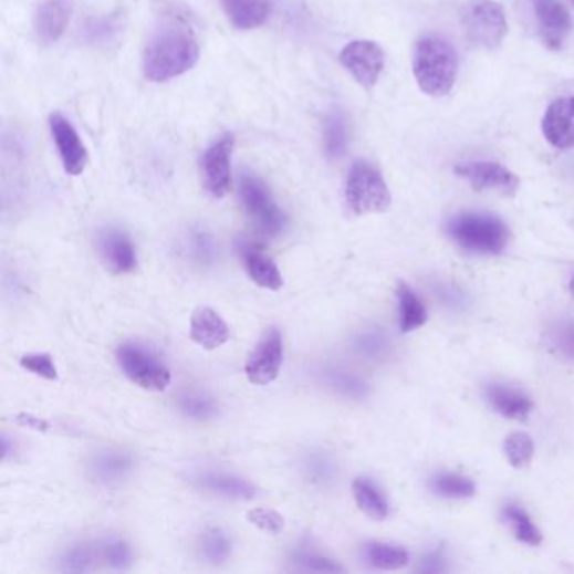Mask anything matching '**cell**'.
I'll return each instance as SVG.
<instances>
[{"mask_svg": "<svg viewBox=\"0 0 574 574\" xmlns=\"http://www.w3.org/2000/svg\"><path fill=\"white\" fill-rule=\"evenodd\" d=\"M354 499L364 514L369 515L371 519L383 521L388 518V502H386L383 493L377 490V487L367 479H357L353 486Z\"/></svg>", "mask_w": 574, "mask_h": 574, "instance_id": "24", "label": "cell"}, {"mask_svg": "<svg viewBox=\"0 0 574 574\" xmlns=\"http://www.w3.org/2000/svg\"><path fill=\"white\" fill-rule=\"evenodd\" d=\"M195 483L205 492L215 493V495L225 497V499H234V501H250V499L257 497V487L253 483L241 479V477L229 476V473H198Z\"/></svg>", "mask_w": 574, "mask_h": 574, "instance_id": "16", "label": "cell"}, {"mask_svg": "<svg viewBox=\"0 0 574 574\" xmlns=\"http://www.w3.org/2000/svg\"><path fill=\"white\" fill-rule=\"evenodd\" d=\"M573 4H574V0H573Z\"/></svg>", "mask_w": 574, "mask_h": 574, "instance_id": "45", "label": "cell"}, {"mask_svg": "<svg viewBox=\"0 0 574 574\" xmlns=\"http://www.w3.org/2000/svg\"><path fill=\"white\" fill-rule=\"evenodd\" d=\"M179 408L184 415L192 419H199V421H206L218 413L215 399L202 395V393H186V395L180 396Z\"/></svg>", "mask_w": 574, "mask_h": 574, "instance_id": "30", "label": "cell"}, {"mask_svg": "<svg viewBox=\"0 0 574 574\" xmlns=\"http://www.w3.org/2000/svg\"><path fill=\"white\" fill-rule=\"evenodd\" d=\"M398 302L399 328H401L403 334H409V332L425 325L428 319L427 309L406 283H399L398 285Z\"/></svg>", "mask_w": 574, "mask_h": 574, "instance_id": "23", "label": "cell"}, {"mask_svg": "<svg viewBox=\"0 0 574 574\" xmlns=\"http://www.w3.org/2000/svg\"><path fill=\"white\" fill-rule=\"evenodd\" d=\"M505 455L509 462L515 469H525L531 463L532 455H534V441L528 434H512L505 440Z\"/></svg>", "mask_w": 574, "mask_h": 574, "instance_id": "31", "label": "cell"}, {"mask_svg": "<svg viewBox=\"0 0 574 574\" xmlns=\"http://www.w3.org/2000/svg\"><path fill=\"white\" fill-rule=\"evenodd\" d=\"M299 563L302 564L305 570L311 571H324V573H342V571H344V567L338 566L334 561L315 556V554H305V556L300 557Z\"/></svg>", "mask_w": 574, "mask_h": 574, "instance_id": "41", "label": "cell"}, {"mask_svg": "<svg viewBox=\"0 0 574 574\" xmlns=\"http://www.w3.org/2000/svg\"><path fill=\"white\" fill-rule=\"evenodd\" d=\"M305 473L314 483L331 482L334 479L335 469L331 460L322 455H312L305 460Z\"/></svg>", "mask_w": 574, "mask_h": 574, "instance_id": "37", "label": "cell"}, {"mask_svg": "<svg viewBox=\"0 0 574 574\" xmlns=\"http://www.w3.org/2000/svg\"><path fill=\"white\" fill-rule=\"evenodd\" d=\"M327 385L341 395L351 396V398H361L366 395V385L363 380L346 371H327Z\"/></svg>", "mask_w": 574, "mask_h": 574, "instance_id": "33", "label": "cell"}, {"mask_svg": "<svg viewBox=\"0 0 574 574\" xmlns=\"http://www.w3.org/2000/svg\"><path fill=\"white\" fill-rule=\"evenodd\" d=\"M50 125L64 170L71 176H80L88 164V154L85 145L80 140V135L61 113L51 115Z\"/></svg>", "mask_w": 574, "mask_h": 574, "instance_id": "12", "label": "cell"}, {"mask_svg": "<svg viewBox=\"0 0 574 574\" xmlns=\"http://www.w3.org/2000/svg\"><path fill=\"white\" fill-rule=\"evenodd\" d=\"M346 199L356 215L385 212L392 206V192L380 170L366 160L354 164L346 182Z\"/></svg>", "mask_w": 574, "mask_h": 574, "instance_id": "4", "label": "cell"}, {"mask_svg": "<svg viewBox=\"0 0 574 574\" xmlns=\"http://www.w3.org/2000/svg\"><path fill=\"white\" fill-rule=\"evenodd\" d=\"M570 289H571V293H573V295H574V279L571 280Z\"/></svg>", "mask_w": 574, "mask_h": 574, "instance_id": "44", "label": "cell"}, {"mask_svg": "<svg viewBox=\"0 0 574 574\" xmlns=\"http://www.w3.org/2000/svg\"><path fill=\"white\" fill-rule=\"evenodd\" d=\"M448 233L463 250L479 254H501L511 238L501 219L472 212L451 219Z\"/></svg>", "mask_w": 574, "mask_h": 574, "instance_id": "3", "label": "cell"}, {"mask_svg": "<svg viewBox=\"0 0 574 574\" xmlns=\"http://www.w3.org/2000/svg\"><path fill=\"white\" fill-rule=\"evenodd\" d=\"M486 396L492 408L509 419H525L532 409V401L528 395L508 386H489Z\"/></svg>", "mask_w": 574, "mask_h": 574, "instance_id": "21", "label": "cell"}, {"mask_svg": "<svg viewBox=\"0 0 574 574\" xmlns=\"http://www.w3.org/2000/svg\"><path fill=\"white\" fill-rule=\"evenodd\" d=\"M386 344L385 338L380 337L379 334H364L357 338L356 347L361 351V353L366 354L369 357L380 356V354L385 353Z\"/></svg>", "mask_w": 574, "mask_h": 574, "instance_id": "40", "label": "cell"}, {"mask_svg": "<svg viewBox=\"0 0 574 574\" xmlns=\"http://www.w3.org/2000/svg\"><path fill=\"white\" fill-rule=\"evenodd\" d=\"M234 137L225 135L221 140L206 150L202 157V177L205 187L212 198L221 199L231 187V156H233Z\"/></svg>", "mask_w": 574, "mask_h": 574, "instance_id": "11", "label": "cell"}, {"mask_svg": "<svg viewBox=\"0 0 574 574\" xmlns=\"http://www.w3.org/2000/svg\"><path fill=\"white\" fill-rule=\"evenodd\" d=\"M554 346L567 359L574 361V322H561L553 331Z\"/></svg>", "mask_w": 574, "mask_h": 574, "instance_id": "39", "label": "cell"}, {"mask_svg": "<svg viewBox=\"0 0 574 574\" xmlns=\"http://www.w3.org/2000/svg\"><path fill=\"white\" fill-rule=\"evenodd\" d=\"M467 40L487 50L501 46L508 35L504 9L493 0H472L462 12Z\"/></svg>", "mask_w": 574, "mask_h": 574, "instance_id": "5", "label": "cell"}, {"mask_svg": "<svg viewBox=\"0 0 574 574\" xmlns=\"http://www.w3.org/2000/svg\"><path fill=\"white\" fill-rule=\"evenodd\" d=\"M190 338L205 349L215 351L229 341V327L218 312L201 307L190 317Z\"/></svg>", "mask_w": 574, "mask_h": 574, "instance_id": "15", "label": "cell"}, {"mask_svg": "<svg viewBox=\"0 0 574 574\" xmlns=\"http://www.w3.org/2000/svg\"><path fill=\"white\" fill-rule=\"evenodd\" d=\"M504 514L514 528L515 538L521 543L528 544V546H540L543 543V534H541L540 529L535 528L534 522L524 509L518 508V505H508Z\"/></svg>", "mask_w": 574, "mask_h": 574, "instance_id": "27", "label": "cell"}, {"mask_svg": "<svg viewBox=\"0 0 574 574\" xmlns=\"http://www.w3.org/2000/svg\"><path fill=\"white\" fill-rule=\"evenodd\" d=\"M100 253L115 273H131L137 268V253L131 238L122 231H106L100 240Z\"/></svg>", "mask_w": 574, "mask_h": 574, "instance_id": "17", "label": "cell"}, {"mask_svg": "<svg viewBox=\"0 0 574 574\" xmlns=\"http://www.w3.org/2000/svg\"><path fill=\"white\" fill-rule=\"evenodd\" d=\"M71 0H46L35 14V31L43 43H56L66 31Z\"/></svg>", "mask_w": 574, "mask_h": 574, "instance_id": "18", "label": "cell"}, {"mask_svg": "<svg viewBox=\"0 0 574 574\" xmlns=\"http://www.w3.org/2000/svg\"><path fill=\"white\" fill-rule=\"evenodd\" d=\"M431 490L445 499H469L476 493V483L467 477L441 473L431 480Z\"/></svg>", "mask_w": 574, "mask_h": 574, "instance_id": "26", "label": "cell"}, {"mask_svg": "<svg viewBox=\"0 0 574 574\" xmlns=\"http://www.w3.org/2000/svg\"><path fill=\"white\" fill-rule=\"evenodd\" d=\"M244 268H247L248 276L257 283L261 289L276 290L283 286V276L280 273L275 261L264 257L258 248L244 247L243 250Z\"/></svg>", "mask_w": 574, "mask_h": 574, "instance_id": "20", "label": "cell"}, {"mask_svg": "<svg viewBox=\"0 0 574 574\" xmlns=\"http://www.w3.org/2000/svg\"><path fill=\"white\" fill-rule=\"evenodd\" d=\"M189 253L199 264H212L218 258V244L206 231H196L189 238Z\"/></svg>", "mask_w": 574, "mask_h": 574, "instance_id": "34", "label": "cell"}, {"mask_svg": "<svg viewBox=\"0 0 574 574\" xmlns=\"http://www.w3.org/2000/svg\"><path fill=\"white\" fill-rule=\"evenodd\" d=\"M134 460L124 451L105 450L93 457L90 463V472L93 479L103 486H112L124 480L131 473Z\"/></svg>", "mask_w": 574, "mask_h": 574, "instance_id": "19", "label": "cell"}, {"mask_svg": "<svg viewBox=\"0 0 574 574\" xmlns=\"http://www.w3.org/2000/svg\"><path fill=\"white\" fill-rule=\"evenodd\" d=\"M455 174L469 180L476 190H492L502 196H514L521 180L508 167L495 163H466L455 166Z\"/></svg>", "mask_w": 574, "mask_h": 574, "instance_id": "10", "label": "cell"}, {"mask_svg": "<svg viewBox=\"0 0 574 574\" xmlns=\"http://www.w3.org/2000/svg\"><path fill=\"white\" fill-rule=\"evenodd\" d=\"M541 38L550 50H560L573 28L570 12L560 0H532Z\"/></svg>", "mask_w": 574, "mask_h": 574, "instance_id": "13", "label": "cell"}, {"mask_svg": "<svg viewBox=\"0 0 574 574\" xmlns=\"http://www.w3.org/2000/svg\"><path fill=\"white\" fill-rule=\"evenodd\" d=\"M240 196L248 215L260 225L267 233L276 234L285 225V216L270 195L268 187L258 177L244 174L241 177Z\"/></svg>", "mask_w": 574, "mask_h": 574, "instance_id": "7", "label": "cell"}, {"mask_svg": "<svg viewBox=\"0 0 574 574\" xmlns=\"http://www.w3.org/2000/svg\"><path fill=\"white\" fill-rule=\"evenodd\" d=\"M543 134L554 148L574 147V96L551 103L543 118Z\"/></svg>", "mask_w": 574, "mask_h": 574, "instance_id": "14", "label": "cell"}, {"mask_svg": "<svg viewBox=\"0 0 574 574\" xmlns=\"http://www.w3.org/2000/svg\"><path fill=\"white\" fill-rule=\"evenodd\" d=\"M19 421H21L22 425H28V427L35 428V430H48L46 421H41V419L34 418V416L25 415V413H22V415L19 416Z\"/></svg>", "mask_w": 574, "mask_h": 574, "instance_id": "43", "label": "cell"}, {"mask_svg": "<svg viewBox=\"0 0 574 574\" xmlns=\"http://www.w3.org/2000/svg\"><path fill=\"white\" fill-rule=\"evenodd\" d=\"M19 364H21L22 369L35 374V376L44 377L48 380L58 379V369L50 354H28V356L21 357Z\"/></svg>", "mask_w": 574, "mask_h": 574, "instance_id": "35", "label": "cell"}, {"mask_svg": "<svg viewBox=\"0 0 574 574\" xmlns=\"http://www.w3.org/2000/svg\"><path fill=\"white\" fill-rule=\"evenodd\" d=\"M199 60V44L187 29H160L145 50L144 73L150 82L164 83L192 70Z\"/></svg>", "mask_w": 574, "mask_h": 574, "instance_id": "1", "label": "cell"}, {"mask_svg": "<svg viewBox=\"0 0 574 574\" xmlns=\"http://www.w3.org/2000/svg\"><path fill=\"white\" fill-rule=\"evenodd\" d=\"M248 521L261 531L272 532V534H279L285 528V519L272 509H253L248 512Z\"/></svg>", "mask_w": 574, "mask_h": 574, "instance_id": "36", "label": "cell"}, {"mask_svg": "<svg viewBox=\"0 0 574 574\" xmlns=\"http://www.w3.org/2000/svg\"><path fill=\"white\" fill-rule=\"evenodd\" d=\"M222 8L238 29L260 28L272 11L270 0H222Z\"/></svg>", "mask_w": 574, "mask_h": 574, "instance_id": "22", "label": "cell"}, {"mask_svg": "<svg viewBox=\"0 0 574 574\" xmlns=\"http://www.w3.org/2000/svg\"><path fill=\"white\" fill-rule=\"evenodd\" d=\"M202 551L211 563H222L231 553V543L221 529L211 528L202 534Z\"/></svg>", "mask_w": 574, "mask_h": 574, "instance_id": "32", "label": "cell"}, {"mask_svg": "<svg viewBox=\"0 0 574 574\" xmlns=\"http://www.w3.org/2000/svg\"><path fill=\"white\" fill-rule=\"evenodd\" d=\"M364 553H366V560L377 570H401L409 561L408 551L393 546V544L369 543L364 547Z\"/></svg>", "mask_w": 574, "mask_h": 574, "instance_id": "25", "label": "cell"}, {"mask_svg": "<svg viewBox=\"0 0 574 574\" xmlns=\"http://www.w3.org/2000/svg\"><path fill=\"white\" fill-rule=\"evenodd\" d=\"M96 560H98V550L93 544H79L64 553L61 570L67 573H86L95 570Z\"/></svg>", "mask_w": 574, "mask_h": 574, "instance_id": "29", "label": "cell"}, {"mask_svg": "<svg viewBox=\"0 0 574 574\" xmlns=\"http://www.w3.org/2000/svg\"><path fill=\"white\" fill-rule=\"evenodd\" d=\"M117 361L125 376L148 392H164L170 385L166 364L138 344H124L117 349Z\"/></svg>", "mask_w": 574, "mask_h": 574, "instance_id": "6", "label": "cell"}, {"mask_svg": "<svg viewBox=\"0 0 574 574\" xmlns=\"http://www.w3.org/2000/svg\"><path fill=\"white\" fill-rule=\"evenodd\" d=\"M105 560L115 570H127L132 564V551L124 541H112L105 546Z\"/></svg>", "mask_w": 574, "mask_h": 574, "instance_id": "38", "label": "cell"}, {"mask_svg": "<svg viewBox=\"0 0 574 574\" xmlns=\"http://www.w3.org/2000/svg\"><path fill=\"white\" fill-rule=\"evenodd\" d=\"M325 150L332 159H338L344 156L347 148V125L341 113H332L331 117L325 122Z\"/></svg>", "mask_w": 574, "mask_h": 574, "instance_id": "28", "label": "cell"}, {"mask_svg": "<svg viewBox=\"0 0 574 574\" xmlns=\"http://www.w3.org/2000/svg\"><path fill=\"white\" fill-rule=\"evenodd\" d=\"M341 63L363 88L371 90L385 70V51L373 41H353L342 50Z\"/></svg>", "mask_w": 574, "mask_h": 574, "instance_id": "8", "label": "cell"}, {"mask_svg": "<svg viewBox=\"0 0 574 574\" xmlns=\"http://www.w3.org/2000/svg\"><path fill=\"white\" fill-rule=\"evenodd\" d=\"M413 73L421 92L430 96L448 95L458 74L453 46L434 35L419 41L413 53Z\"/></svg>", "mask_w": 574, "mask_h": 574, "instance_id": "2", "label": "cell"}, {"mask_svg": "<svg viewBox=\"0 0 574 574\" xmlns=\"http://www.w3.org/2000/svg\"><path fill=\"white\" fill-rule=\"evenodd\" d=\"M283 364L282 334L276 328L268 331L248 357L244 373L250 383L267 386L279 377Z\"/></svg>", "mask_w": 574, "mask_h": 574, "instance_id": "9", "label": "cell"}, {"mask_svg": "<svg viewBox=\"0 0 574 574\" xmlns=\"http://www.w3.org/2000/svg\"><path fill=\"white\" fill-rule=\"evenodd\" d=\"M445 570H447L445 561L438 554H431L427 560L421 561V566H419V571H425V573H441Z\"/></svg>", "mask_w": 574, "mask_h": 574, "instance_id": "42", "label": "cell"}]
</instances>
